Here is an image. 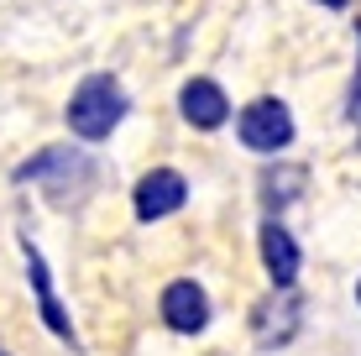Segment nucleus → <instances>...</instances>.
<instances>
[{"mask_svg":"<svg viewBox=\"0 0 361 356\" xmlns=\"http://www.w3.org/2000/svg\"><path fill=\"white\" fill-rule=\"evenodd\" d=\"M157 320H163V330H173V336L194 340V336H204V330L215 325V299H209V288L199 283V278H168V283L157 288Z\"/></svg>","mask_w":361,"mask_h":356,"instance_id":"obj_5","label":"nucleus"},{"mask_svg":"<svg viewBox=\"0 0 361 356\" xmlns=\"http://www.w3.org/2000/svg\"><path fill=\"white\" fill-rule=\"evenodd\" d=\"M356 309H361V278H356Z\"/></svg>","mask_w":361,"mask_h":356,"instance_id":"obj_13","label":"nucleus"},{"mask_svg":"<svg viewBox=\"0 0 361 356\" xmlns=\"http://www.w3.org/2000/svg\"><path fill=\"white\" fill-rule=\"evenodd\" d=\"M21 267H27V283H32V299H37V320L47 325V336H58L63 346L79 351V330H73V314H68V304L58 299V283H53V267H47V257L37 252V241L21 231Z\"/></svg>","mask_w":361,"mask_h":356,"instance_id":"obj_6","label":"nucleus"},{"mask_svg":"<svg viewBox=\"0 0 361 356\" xmlns=\"http://www.w3.org/2000/svg\"><path fill=\"white\" fill-rule=\"evenodd\" d=\"M178 121L189 131H220L235 121V105L226 94V84L209 79V73H194V79L178 84Z\"/></svg>","mask_w":361,"mask_h":356,"instance_id":"obj_8","label":"nucleus"},{"mask_svg":"<svg viewBox=\"0 0 361 356\" xmlns=\"http://www.w3.org/2000/svg\"><path fill=\"white\" fill-rule=\"evenodd\" d=\"M189 200H194L189 178H183L178 168H168V163L147 168V173L131 183V215L142 220V226H163V220H173Z\"/></svg>","mask_w":361,"mask_h":356,"instance_id":"obj_7","label":"nucleus"},{"mask_svg":"<svg viewBox=\"0 0 361 356\" xmlns=\"http://www.w3.org/2000/svg\"><path fill=\"white\" fill-rule=\"evenodd\" d=\"M304 314H309V299L298 288H267L246 314V330H252L257 351H288L304 336Z\"/></svg>","mask_w":361,"mask_h":356,"instance_id":"obj_4","label":"nucleus"},{"mask_svg":"<svg viewBox=\"0 0 361 356\" xmlns=\"http://www.w3.org/2000/svg\"><path fill=\"white\" fill-rule=\"evenodd\" d=\"M319 6H325V11H345L351 0H319Z\"/></svg>","mask_w":361,"mask_h":356,"instance_id":"obj_12","label":"nucleus"},{"mask_svg":"<svg viewBox=\"0 0 361 356\" xmlns=\"http://www.w3.org/2000/svg\"><path fill=\"white\" fill-rule=\"evenodd\" d=\"M0 356H11V351H6V346H0Z\"/></svg>","mask_w":361,"mask_h":356,"instance_id":"obj_14","label":"nucleus"},{"mask_svg":"<svg viewBox=\"0 0 361 356\" xmlns=\"http://www.w3.org/2000/svg\"><path fill=\"white\" fill-rule=\"evenodd\" d=\"M131 116V94L116 73H84L73 84L68 105H63V126L79 147H99L121 131V121Z\"/></svg>","mask_w":361,"mask_h":356,"instance_id":"obj_2","label":"nucleus"},{"mask_svg":"<svg viewBox=\"0 0 361 356\" xmlns=\"http://www.w3.org/2000/svg\"><path fill=\"white\" fill-rule=\"evenodd\" d=\"M309 194V168L304 163H288V157H267L262 173H257V204L262 215H288L298 200Z\"/></svg>","mask_w":361,"mask_h":356,"instance_id":"obj_10","label":"nucleus"},{"mask_svg":"<svg viewBox=\"0 0 361 356\" xmlns=\"http://www.w3.org/2000/svg\"><path fill=\"white\" fill-rule=\"evenodd\" d=\"M94 173H99V163L90 152H84L79 142H53V147H37L32 157H21L16 168H11V183L16 189H42L53 204H84V194L94 189Z\"/></svg>","mask_w":361,"mask_h":356,"instance_id":"obj_1","label":"nucleus"},{"mask_svg":"<svg viewBox=\"0 0 361 356\" xmlns=\"http://www.w3.org/2000/svg\"><path fill=\"white\" fill-rule=\"evenodd\" d=\"M257 257H262V273L272 288H298V273H304V247L278 215H262L257 226Z\"/></svg>","mask_w":361,"mask_h":356,"instance_id":"obj_9","label":"nucleus"},{"mask_svg":"<svg viewBox=\"0 0 361 356\" xmlns=\"http://www.w3.org/2000/svg\"><path fill=\"white\" fill-rule=\"evenodd\" d=\"M293 137H298V121L288 100H278V94H257V100L235 110V142L257 157H283L293 147Z\"/></svg>","mask_w":361,"mask_h":356,"instance_id":"obj_3","label":"nucleus"},{"mask_svg":"<svg viewBox=\"0 0 361 356\" xmlns=\"http://www.w3.org/2000/svg\"><path fill=\"white\" fill-rule=\"evenodd\" d=\"M356 42H361V27H356ZM345 116H351L356 142H361V58H356V79H351V100H345Z\"/></svg>","mask_w":361,"mask_h":356,"instance_id":"obj_11","label":"nucleus"}]
</instances>
